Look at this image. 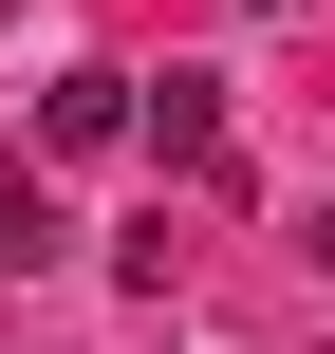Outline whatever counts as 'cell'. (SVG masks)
Segmentation results:
<instances>
[{
  "instance_id": "obj_1",
  "label": "cell",
  "mask_w": 335,
  "mask_h": 354,
  "mask_svg": "<svg viewBox=\"0 0 335 354\" xmlns=\"http://www.w3.org/2000/svg\"><path fill=\"white\" fill-rule=\"evenodd\" d=\"M131 149L186 168V187H224V93H205V75H131Z\"/></svg>"
},
{
  "instance_id": "obj_2",
  "label": "cell",
  "mask_w": 335,
  "mask_h": 354,
  "mask_svg": "<svg viewBox=\"0 0 335 354\" xmlns=\"http://www.w3.org/2000/svg\"><path fill=\"white\" fill-rule=\"evenodd\" d=\"M37 149L75 168V149H131V75H56L37 93Z\"/></svg>"
},
{
  "instance_id": "obj_3",
  "label": "cell",
  "mask_w": 335,
  "mask_h": 354,
  "mask_svg": "<svg viewBox=\"0 0 335 354\" xmlns=\"http://www.w3.org/2000/svg\"><path fill=\"white\" fill-rule=\"evenodd\" d=\"M37 261H56V205H37L19 168H0V280H37Z\"/></svg>"
},
{
  "instance_id": "obj_4",
  "label": "cell",
  "mask_w": 335,
  "mask_h": 354,
  "mask_svg": "<svg viewBox=\"0 0 335 354\" xmlns=\"http://www.w3.org/2000/svg\"><path fill=\"white\" fill-rule=\"evenodd\" d=\"M317 261H335V205H317Z\"/></svg>"
}]
</instances>
